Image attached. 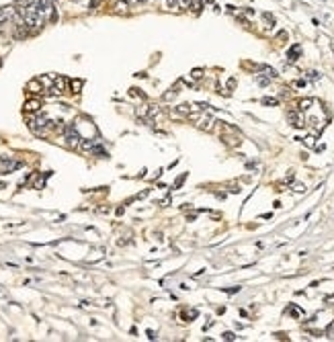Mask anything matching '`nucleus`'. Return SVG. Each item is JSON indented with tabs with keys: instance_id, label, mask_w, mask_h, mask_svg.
<instances>
[{
	"instance_id": "1a4fd4ad",
	"label": "nucleus",
	"mask_w": 334,
	"mask_h": 342,
	"mask_svg": "<svg viewBox=\"0 0 334 342\" xmlns=\"http://www.w3.org/2000/svg\"><path fill=\"white\" fill-rule=\"evenodd\" d=\"M70 86H72V92H80V88H82V82H80V80H74V82L70 84Z\"/></svg>"
},
{
	"instance_id": "f257e3e1",
	"label": "nucleus",
	"mask_w": 334,
	"mask_h": 342,
	"mask_svg": "<svg viewBox=\"0 0 334 342\" xmlns=\"http://www.w3.org/2000/svg\"><path fill=\"white\" fill-rule=\"evenodd\" d=\"M64 137H66V143H68V148H72V150L80 148L82 135H80L78 129H76V123H70V125H66V129H64Z\"/></svg>"
},
{
	"instance_id": "6e6552de",
	"label": "nucleus",
	"mask_w": 334,
	"mask_h": 342,
	"mask_svg": "<svg viewBox=\"0 0 334 342\" xmlns=\"http://www.w3.org/2000/svg\"><path fill=\"white\" fill-rule=\"evenodd\" d=\"M176 113L178 115H189V113H191V107H189V105H178Z\"/></svg>"
},
{
	"instance_id": "7ed1b4c3",
	"label": "nucleus",
	"mask_w": 334,
	"mask_h": 342,
	"mask_svg": "<svg viewBox=\"0 0 334 342\" xmlns=\"http://www.w3.org/2000/svg\"><path fill=\"white\" fill-rule=\"evenodd\" d=\"M66 82H68V80H66V78H62V76H59V78H54V84H51V88H49V90H51V92H55V94L64 92Z\"/></svg>"
},
{
	"instance_id": "ddd939ff",
	"label": "nucleus",
	"mask_w": 334,
	"mask_h": 342,
	"mask_svg": "<svg viewBox=\"0 0 334 342\" xmlns=\"http://www.w3.org/2000/svg\"><path fill=\"white\" fill-rule=\"evenodd\" d=\"M262 103L265 105H277L279 101H277V98H262Z\"/></svg>"
},
{
	"instance_id": "dca6fc26",
	"label": "nucleus",
	"mask_w": 334,
	"mask_h": 342,
	"mask_svg": "<svg viewBox=\"0 0 334 342\" xmlns=\"http://www.w3.org/2000/svg\"><path fill=\"white\" fill-rule=\"evenodd\" d=\"M76 2H78V0H76Z\"/></svg>"
},
{
	"instance_id": "f03ea898",
	"label": "nucleus",
	"mask_w": 334,
	"mask_h": 342,
	"mask_svg": "<svg viewBox=\"0 0 334 342\" xmlns=\"http://www.w3.org/2000/svg\"><path fill=\"white\" fill-rule=\"evenodd\" d=\"M37 8H39V15L43 19H47L51 12H54V4H51V0H37Z\"/></svg>"
},
{
	"instance_id": "423d86ee",
	"label": "nucleus",
	"mask_w": 334,
	"mask_h": 342,
	"mask_svg": "<svg viewBox=\"0 0 334 342\" xmlns=\"http://www.w3.org/2000/svg\"><path fill=\"white\" fill-rule=\"evenodd\" d=\"M299 54H301V47H299V45H293V47L289 49V54H287V58H289V62H295V59L299 58Z\"/></svg>"
},
{
	"instance_id": "2eb2a0df",
	"label": "nucleus",
	"mask_w": 334,
	"mask_h": 342,
	"mask_svg": "<svg viewBox=\"0 0 334 342\" xmlns=\"http://www.w3.org/2000/svg\"><path fill=\"white\" fill-rule=\"evenodd\" d=\"M98 2H101V0H90V8H96Z\"/></svg>"
},
{
	"instance_id": "20e7f679",
	"label": "nucleus",
	"mask_w": 334,
	"mask_h": 342,
	"mask_svg": "<svg viewBox=\"0 0 334 342\" xmlns=\"http://www.w3.org/2000/svg\"><path fill=\"white\" fill-rule=\"evenodd\" d=\"M289 121H291V125L293 127H303V117H301V113H297V111H291L289 113Z\"/></svg>"
},
{
	"instance_id": "4468645a",
	"label": "nucleus",
	"mask_w": 334,
	"mask_h": 342,
	"mask_svg": "<svg viewBox=\"0 0 334 342\" xmlns=\"http://www.w3.org/2000/svg\"><path fill=\"white\" fill-rule=\"evenodd\" d=\"M223 336H226V340H234V338H236V336H234V334H232V332H226V334H223Z\"/></svg>"
},
{
	"instance_id": "9b49d317",
	"label": "nucleus",
	"mask_w": 334,
	"mask_h": 342,
	"mask_svg": "<svg viewBox=\"0 0 334 342\" xmlns=\"http://www.w3.org/2000/svg\"><path fill=\"white\" fill-rule=\"evenodd\" d=\"M191 76H193L195 80H197V78H201V76H203V70H193V72H191Z\"/></svg>"
},
{
	"instance_id": "39448f33",
	"label": "nucleus",
	"mask_w": 334,
	"mask_h": 342,
	"mask_svg": "<svg viewBox=\"0 0 334 342\" xmlns=\"http://www.w3.org/2000/svg\"><path fill=\"white\" fill-rule=\"evenodd\" d=\"M39 107H41V103L37 101V98H33V101H27V103H25V111H27V113H37V111H39Z\"/></svg>"
},
{
	"instance_id": "f8f14e48",
	"label": "nucleus",
	"mask_w": 334,
	"mask_h": 342,
	"mask_svg": "<svg viewBox=\"0 0 334 342\" xmlns=\"http://www.w3.org/2000/svg\"><path fill=\"white\" fill-rule=\"evenodd\" d=\"M166 4H168V8H176V6H178V0H166Z\"/></svg>"
},
{
	"instance_id": "0eeeda50",
	"label": "nucleus",
	"mask_w": 334,
	"mask_h": 342,
	"mask_svg": "<svg viewBox=\"0 0 334 342\" xmlns=\"http://www.w3.org/2000/svg\"><path fill=\"white\" fill-rule=\"evenodd\" d=\"M27 88H29L31 92H39V90H43V88H41V80L37 78V80H31L29 84H27Z\"/></svg>"
},
{
	"instance_id": "9d476101",
	"label": "nucleus",
	"mask_w": 334,
	"mask_h": 342,
	"mask_svg": "<svg viewBox=\"0 0 334 342\" xmlns=\"http://www.w3.org/2000/svg\"><path fill=\"white\" fill-rule=\"evenodd\" d=\"M174 94H176V86H172V88H170V90H168V92H166V94H164V101H170V98H172V96H174Z\"/></svg>"
}]
</instances>
